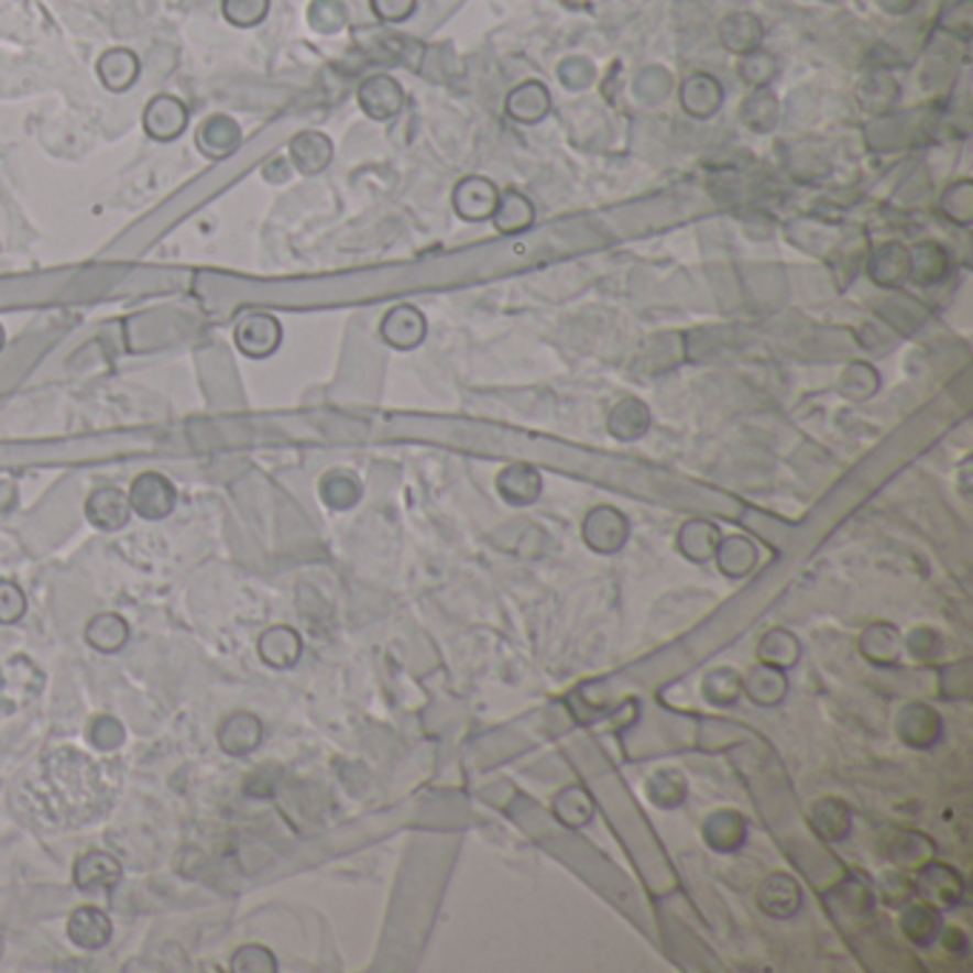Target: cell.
<instances>
[{"label":"cell","mask_w":973,"mask_h":973,"mask_svg":"<svg viewBox=\"0 0 973 973\" xmlns=\"http://www.w3.org/2000/svg\"><path fill=\"white\" fill-rule=\"evenodd\" d=\"M175 503L177 489L168 477L157 474V471L134 477L132 489H129V505L134 514H141L143 520H163L172 514Z\"/></svg>","instance_id":"1"},{"label":"cell","mask_w":973,"mask_h":973,"mask_svg":"<svg viewBox=\"0 0 973 973\" xmlns=\"http://www.w3.org/2000/svg\"><path fill=\"white\" fill-rule=\"evenodd\" d=\"M281 322L266 311H252V315L240 317L234 326V343L245 358H269L281 346Z\"/></svg>","instance_id":"2"},{"label":"cell","mask_w":973,"mask_h":973,"mask_svg":"<svg viewBox=\"0 0 973 973\" xmlns=\"http://www.w3.org/2000/svg\"><path fill=\"white\" fill-rule=\"evenodd\" d=\"M186 120H189V109L175 95H157L146 103V112H143V129L152 141L168 143L181 138L183 129H186Z\"/></svg>","instance_id":"3"},{"label":"cell","mask_w":973,"mask_h":973,"mask_svg":"<svg viewBox=\"0 0 973 973\" xmlns=\"http://www.w3.org/2000/svg\"><path fill=\"white\" fill-rule=\"evenodd\" d=\"M123 876V865L118 856L106 851H86L75 862V885L84 894H103L112 890Z\"/></svg>","instance_id":"4"},{"label":"cell","mask_w":973,"mask_h":973,"mask_svg":"<svg viewBox=\"0 0 973 973\" xmlns=\"http://www.w3.org/2000/svg\"><path fill=\"white\" fill-rule=\"evenodd\" d=\"M132 517V505H129V494H123L114 485H103V489H95L86 500V520H89L95 528H103V532H118Z\"/></svg>","instance_id":"5"},{"label":"cell","mask_w":973,"mask_h":973,"mask_svg":"<svg viewBox=\"0 0 973 973\" xmlns=\"http://www.w3.org/2000/svg\"><path fill=\"white\" fill-rule=\"evenodd\" d=\"M358 100L369 118L389 120L403 109V89H400V84L394 77L372 75L360 84Z\"/></svg>","instance_id":"6"},{"label":"cell","mask_w":973,"mask_h":973,"mask_svg":"<svg viewBox=\"0 0 973 973\" xmlns=\"http://www.w3.org/2000/svg\"><path fill=\"white\" fill-rule=\"evenodd\" d=\"M66 933H69V939L77 948L100 951L112 939V919L106 917L100 908L84 905V908L72 910L69 922H66Z\"/></svg>","instance_id":"7"},{"label":"cell","mask_w":973,"mask_h":973,"mask_svg":"<svg viewBox=\"0 0 973 973\" xmlns=\"http://www.w3.org/2000/svg\"><path fill=\"white\" fill-rule=\"evenodd\" d=\"M260 740H263V725H260L258 717L249 714V711H234V714H229L218 731L220 748L231 756L252 754V751L260 745Z\"/></svg>","instance_id":"8"},{"label":"cell","mask_w":973,"mask_h":973,"mask_svg":"<svg viewBox=\"0 0 973 973\" xmlns=\"http://www.w3.org/2000/svg\"><path fill=\"white\" fill-rule=\"evenodd\" d=\"M240 138L243 132H240L238 120H231L229 114H211L197 129V146L206 157H215V161L229 157L240 146Z\"/></svg>","instance_id":"9"},{"label":"cell","mask_w":973,"mask_h":973,"mask_svg":"<svg viewBox=\"0 0 973 973\" xmlns=\"http://www.w3.org/2000/svg\"><path fill=\"white\" fill-rule=\"evenodd\" d=\"M679 100H682V109L693 118H708L714 114L722 106V86L717 77L706 75V72H697V75L686 77V84L679 89Z\"/></svg>","instance_id":"10"},{"label":"cell","mask_w":973,"mask_h":973,"mask_svg":"<svg viewBox=\"0 0 973 973\" xmlns=\"http://www.w3.org/2000/svg\"><path fill=\"white\" fill-rule=\"evenodd\" d=\"M763 35H765L763 21L751 12H734L720 23L722 46L734 52V55H745V52L759 50Z\"/></svg>","instance_id":"11"},{"label":"cell","mask_w":973,"mask_h":973,"mask_svg":"<svg viewBox=\"0 0 973 973\" xmlns=\"http://www.w3.org/2000/svg\"><path fill=\"white\" fill-rule=\"evenodd\" d=\"M138 75H141V61H138V55L132 50L118 46V50H109L100 55L98 77L109 91L132 89Z\"/></svg>","instance_id":"12"},{"label":"cell","mask_w":973,"mask_h":973,"mask_svg":"<svg viewBox=\"0 0 973 973\" xmlns=\"http://www.w3.org/2000/svg\"><path fill=\"white\" fill-rule=\"evenodd\" d=\"M498 189L491 186L483 177H471V181H462L457 186L455 206L466 220H485L494 215V206H498Z\"/></svg>","instance_id":"13"},{"label":"cell","mask_w":973,"mask_h":973,"mask_svg":"<svg viewBox=\"0 0 973 973\" xmlns=\"http://www.w3.org/2000/svg\"><path fill=\"white\" fill-rule=\"evenodd\" d=\"M548 106H551V95H548L546 86L537 84V80H525V84H520L517 89L509 95V100H505L509 114H512L514 120H520V123H537V120H543L548 112Z\"/></svg>","instance_id":"14"},{"label":"cell","mask_w":973,"mask_h":973,"mask_svg":"<svg viewBox=\"0 0 973 973\" xmlns=\"http://www.w3.org/2000/svg\"><path fill=\"white\" fill-rule=\"evenodd\" d=\"M258 654L260 659L272 668L295 666V659L300 657V637H297L288 625L269 628L266 634L258 639Z\"/></svg>","instance_id":"15"},{"label":"cell","mask_w":973,"mask_h":973,"mask_svg":"<svg viewBox=\"0 0 973 973\" xmlns=\"http://www.w3.org/2000/svg\"><path fill=\"white\" fill-rule=\"evenodd\" d=\"M288 152H292V161H295L303 175H317V172L329 166L331 141L320 132H300L292 141Z\"/></svg>","instance_id":"16"},{"label":"cell","mask_w":973,"mask_h":973,"mask_svg":"<svg viewBox=\"0 0 973 973\" xmlns=\"http://www.w3.org/2000/svg\"><path fill=\"white\" fill-rule=\"evenodd\" d=\"M86 639H89L91 648L112 654L129 639V623L118 614H98L86 625Z\"/></svg>","instance_id":"17"},{"label":"cell","mask_w":973,"mask_h":973,"mask_svg":"<svg viewBox=\"0 0 973 973\" xmlns=\"http://www.w3.org/2000/svg\"><path fill=\"white\" fill-rule=\"evenodd\" d=\"M532 220H534L532 204H528L525 195H520L517 189H509L498 197V206H494V226H498L503 234L525 229Z\"/></svg>","instance_id":"18"},{"label":"cell","mask_w":973,"mask_h":973,"mask_svg":"<svg viewBox=\"0 0 973 973\" xmlns=\"http://www.w3.org/2000/svg\"><path fill=\"white\" fill-rule=\"evenodd\" d=\"M871 274H874L876 283L883 286H894V283H903L910 274V252H905L903 245H883L879 254L871 260Z\"/></svg>","instance_id":"19"},{"label":"cell","mask_w":973,"mask_h":973,"mask_svg":"<svg viewBox=\"0 0 973 973\" xmlns=\"http://www.w3.org/2000/svg\"><path fill=\"white\" fill-rule=\"evenodd\" d=\"M740 77H743V84L754 86V89H765V86L777 77L779 64L777 57L770 55V52L763 50H754V52H745L740 66H736Z\"/></svg>","instance_id":"20"},{"label":"cell","mask_w":973,"mask_h":973,"mask_svg":"<svg viewBox=\"0 0 973 973\" xmlns=\"http://www.w3.org/2000/svg\"><path fill=\"white\" fill-rule=\"evenodd\" d=\"M777 114H779V103L768 89H756L743 103L745 123H748L751 129H756V132H768V129H774Z\"/></svg>","instance_id":"21"},{"label":"cell","mask_w":973,"mask_h":973,"mask_svg":"<svg viewBox=\"0 0 973 973\" xmlns=\"http://www.w3.org/2000/svg\"><path fill=\"white\" fill-rule=\"evenodd\" d=\"M308 23H311L315 32L331 35V32H340L349 23V9H346L343 0H315L308 7Z\"/></svg>","instance_id":"22"},{"label":"cell","mask_w":973,"mask_h":973,"mask_svg":"<svg viewBox=\"0 0 973 973\" xmlns=\"http://www.w3.org/2000/svg\"><path fill=\"white\" fill-rule=\"evenodd\" d=\"M269 12V0H223L226 21L240 29H249L260 23Z\"/></svg>","instance_id":"23"},{"label":"cell","mask_w":973,"mask_h":973,"mask_svg":"<svg viewBox=\"0 0 973 973\" xmlns=\"http://www.w3.org/2000/svg\"><path fill=\"white\" fill-rule=\"evenodd\" d=\"M320 494H322V500H326L329 505H335V509H346V505H351L354 500H358L360 489H358V483L351 480V477L335 471V474H329L320 483Z\"/></svg>","instance_id":"24"},{"label":"cell","mask_w":973,"mask_h":973,"mask_svg":"<svg viewBox=\"0 0 973 973\" xmlns=\"http://www.w3.org/2000/svg\"><path fill=\"white\" fill-rule=\"evenodd\" d=\"M89 743L95 745V748L98 751H114V748H120V743H123V725H120L118 720H114V717H95V720L89 722Z\"/></svg>","instance_id":"25"},{"label":"cell","mask_w":973,"mask_h":973,"mask_svg":"<svg viewBox=\"0 0 973 973\" xmlns=\"http://www.w3.org/2000/svg\"><path fill=\"white\" fill-rule=\"evenodd\" d=\"M231 967L238 973H272L277 967L272 953L263 945H243L231 956Z\"/></svg>","instance_id":"26"},{"label":"cell","mask_w":973,"mask_h":973,"mask_svg":"<svg viewBox=\"0 0 973 973\" xmlns=\"http://www.w3.org/2000/svg\"><path fill=\"white\" fill-rule=\"evenodd\" d=\"M26 614V594L14 582L0 580V623H18Z\"/></svg>","instance_id":"27"},{"label":"cell","mask_w":973,"mask_h":973,"mask_svg":"<svg viewBox=\"0 0 973 973\" xmlns=\"http://www.w3.org/2000/svg\"><path fill=\"white\" fill-rule=\"evenodd\" d=\"M945 209L948 218L967 223L971 220V183L962 181L956 186H951V192L945 195Z\"/></svg>","instance_id":"28"},{"label":"cell","mask_w":973,"mask_h":973,"mask_svg":"<svg viewBox=\"0 0 973 973\" xmlns=\"http://www.w3.org/2000/svg\"><path fill=\"white\" fill-rule=\"evenodd\" d=\"M414 7H417V0H372L374 14L385 23L406 21V18H412Z\"/></svg>","instance_id":"29"},{"label":"cell","mask_w":973,"mask_h":973,"mask_svg":"<svg viewBox=\"0 0 973 973\" xmlns=\"http://www.w3.org/2000/svg\"><path fill=\"white\" fill-rule=\"evenodd\" d=\"M560 77L566 80V86H571V89H580V86L591 84V77H594V66H591L589 61L571 57L568 64L560 66Z\"/></svg>","instance_id":"30"},{"label":"cell","mask_w":973,"mask_h":973,"mask_svg":"<svg viewBox=\"0 0 973 973\" xmlns=\"http://www.w3.org/2000/svg\"><path fill=\"white\" fill-rule=\"evenodd\" d=\"M876 3H879V7L890 14H903L914 7V0H876Z\"/></svg>","instance_id":"31"},{"label":"cell","mask_w":973,"mask_h":973,"mask_svg":"<svg viewBox=\"0 0 973 973\" xmlns=\"http://www.w3.org/2000/svg\"><path fill=\"white\" fill-rule=\"evenodd\" d=\"M3 346H7V331H3V326H0V351H3Z\"/></svg>","instance_id":"32"}]
</instances>
